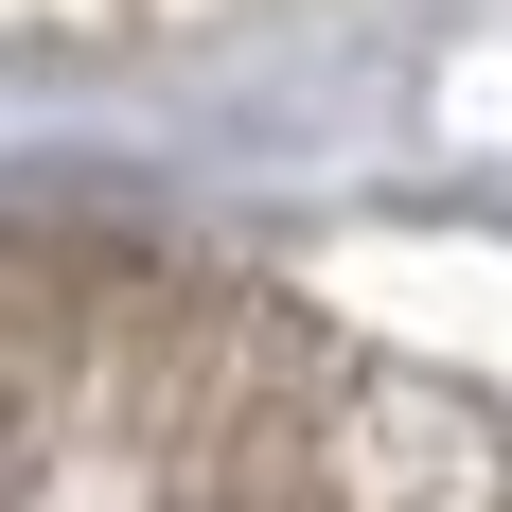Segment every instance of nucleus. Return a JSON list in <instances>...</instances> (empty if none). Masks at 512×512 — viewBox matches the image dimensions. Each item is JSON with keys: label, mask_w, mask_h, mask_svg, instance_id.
<instances>
[{"label": "nucleus", "mask_w": 512, "mask_h": 512, "mask_svg": "<svg viewBox=\"0 0 512 512\" xmlns=\"http://www.w3.org/2000/svg\"><path fill=\"white\" fill-rule=\"evenodd\" d=\"M301 18H336V0H0V124L248 71V53H283Z\"/></svg>", "instance_id": "1"}]
</instances>
